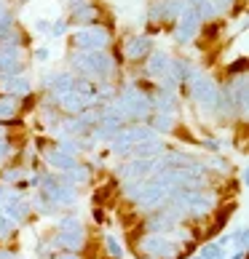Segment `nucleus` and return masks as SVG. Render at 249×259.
<instances>
[{
    "label": "nucleus",
    "mask_w": 249,
    "mask_h": 259,
    "mask_svg": "<svg viewBox=\"0 0 249 259\" xmlns=\"http://www.w3.org/2000/svg\"><path fill=\"white\" fill-rule=\"evenodd\" d=\"M16 112V102L14 99H3V104H0V118H8V115Z\"/></svg>",
    "instance_id": "20e7f679"
},
{
    "label": "nucleus",
    "mask_w": 249,
    "mask_h": 259,
    "mask_svg": "<svg viewBox=\"0 0 249 259\" xmlns=\"http://www.w3.org/2000/svg\"><path fill=\"white\" fill-rule=\"evenodd\" d=\"M104 248L110 251L113 259H118V256H121V246L116 243V238H104Z\"/></svg>",
    "instance_id": "39448f33"
},
{
    "label": "nucleus",
    "mask_w": 249,
    "mask_h": 259,
    "mask_svg": "<svg viewBox=\"0 0 249 259\" xmlns=\"http://www.w3.org/2000/svg\"><path fill=\"white\" fill-rule=\"evenodd\" d=\"M110 35L104 30H97V27H81L78 32L73 37V46L81 51H102L104 46H108Z\"/></svg>",
    "instance_id": "f257e3e1"
},
{
    "label": "nucleus",
    "mask_w": 249,
    "mask_h": 259,
    "mask_svg": "<svg viewBox=\"0 0 249 259\" xmlns=\"http://www.w3.org/2000/svg\"><path fill=\"white\" fill-rule=\"evenodd\" d=\"M38 59H49V49H41V51H35Z\"/></svg>",
    "instance_id": "6e6552de"
},
{
    "label": "nucleus",
    "mask_w": 249,
    "mask_h": 259,
    "mask_svg": "<svg viewBox=\"0 0 249 259\" xmlns=\"http://www.w3.org/2000/svg\"><path fill=\"white\" fill-rule=\"evenodd\" d=\"M223 256V246L220 243H206L201 248V259H220Z\"/></svg>",
    "instance_id": "7ed1b4c3"
},
{
    "label": "nucleus",
    "mask_w": 249,
    "mask_h": 259,
    "mask_svg": "<svg viewBox=\"0 0 249 259\" xmlns=\"http://www.w3.org/2000/svg\"><path fill=\"white\" fill-rule=\"evenodd\" d=\"M54 259H81V256L75 254V251H62V254H56Z\"/></svg>",
    "instance_id": "0eeeda50"
},
{
    "label": "nucleus",
    "mask_w": 249,
    "mask_h": 259,
    "mask_svg": "<svg viewBox=\"0 0 249 259\" xmlns=\"http://www.w3.org/2000/svg\"><path fill=\"white\" fill-rule=\"evenodd\" d=\"M62 32H67V19H59V22H54L51 35H62Z\"/></svg>",
    "instance_id": "423d86ee"
},
{
    "label": "nucleus",
    "mask_w": 249,
    "mask_h": 259,
    "mask_svg": "<svg viewBox=\"0 0 249 259\" xmlns=\"http://www.w3.org/2000/svg\"><path fill=\"white\" fill-rule=\"evenodd\" d=\"M150 49H153V43L145 35H137V37H129L126 40V56L129 59H142L145 54H150Z\"/></svg>",
    "instance_id": "f03ea898"
}]
</instances>
